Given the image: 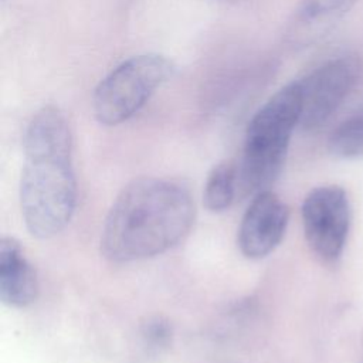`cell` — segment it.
Wrapping results in <instances>:
<instances>
[{
    "label": "cell",
    "mask_w": 363,
    "mask_h": 363,
    "mask_svg": "<svg viewBox=\"0 0 363 363\" xmlns=\"http://www.w3.org/2000/svg\"><path fill=\"white\" fill-rule=\"evenodd\" d=\"M308 245L325 262L340 258L350 227V203L340 186H319L311 190L301 207Z\"/></svg>",
    "instance_id": "cell-6"
},
{
    "label": "cell",
    "mask_w": 363,
    "mask_h": 363,
    "mask_svg": "<svg viewBox=\"0 0 363 363\" xmlns=\"http://www.w3.org/2000/svg\"><path fill=\"white\" fill-rule=\"evenodd\" d=\"M139 335L147 353L160 354L173 342V326L163 316H150L140 325Z\"/></svg>",
    "instance_id": "cell-12"
},
{
    "label": "cell",
    "mask_w": 363,
    "mask_h": 363,
    "mask_svg": "<svg viewBox=\"0 0 363 363\" xmlns=\"http://www.w3.org/2000/svg\"><path fill=\"white\" fill-rule=\"evenodd\" d=\"M289 221V208L271 189L254 194L237 234V244L244 257L261 259L282 241Z\"/></svg>",
    "instance_id": "cell-7"
},
{
    "label": "cell",
    "mask_w": 363,
    "mask_h": 363,
    "mask_svg": "<svg viewBox=\"0 0 363 363\" xmlns=\"http://www.w3.org/2000/svg\"><path fill=\"white\" fill-rule=\"evenodd\" d=\"M196 218L186 186L164 177H139L112 203L101 233V254L125 264L160 255L183 241Z\"/></svg>",
    "instance_id": "cell-1"
},
{
    "label": "cell",
    "mask_w": 363,
    "mask_h": 363,
    "mask_svg": "<svg viewBox=\"0 0 363 363\" xmlns=\"http://www.w3.org/2000/svg\"><path fill=\"white\" fill-rule=\"evenodd\" d=\"M328 149L340 159L363 157V105L332 130Z\"/></svg>",
    "instance_id": "cell-11"
},
{
    "label": "cell",
    "mask_w": 363,
    "mask_h": 363,
    "mask_svg": "<svg viewBox=\"0 0 363 363\" xmlns=\"http://www.w3.org/2000/svg\"><path fill=\"white\" fill-rule=\"evenodd\" d=\"M20 210L28 233L40 240L58 235L74 217L77 180L69 122L57 106L37 111L23 138Z\"/></svg>",
    "instance_id": "cell-2"
},
{
    "label": "cell",
    "mask_w": 363,
    "mask_h": 363,
    "mask_svg": "<svg viewBox=\"0 0 363 363\" xmlns=\"http://www.w3.org/2000/svg\"><path fill=\"white\" fill-rule=\"evenodd\" d=\"M40 284L35 268L27 258L21 244L13 237L0 241V299L14 309L33 305Z\"/></svg>",
    "instance_id": "cell-8"
},
{
    "label": "cell",
    "mask_w": 363,
    "mask_h": 363,
    "mask_svg": "<svg viewBox=\"0 0 363 363\" xmlns=\"http://www.w3.org/2000/svg\"><path fill=\"white\" fill-rule=\"evenodd\" d=\"M359 0H301L294 20V34L313 35L342 18Z\"/></svg>",
    "instance_id": "cell-9"
},
{
    "label": "cell",
    "mask_w": 363,
    "mask_h": 363,
    "mask_svg": "<svg viewBox=\"0 0 363 363\" xmlns=\"http://www.w3.org/2000/svg\"><path fill=\"white\" fill-rule=\"evenodd\" d=\"M238 191V164L233 160L217 163L208 173L203 203L211 213H223L228 210Z\"/></svg>",
    "instance_id": "cell-10"
},
{
    "label": "cell",
    "mask_w": 363,
    "mask_h": 363,
    "mask_svg": "<svg viewBox=\"0 0 363 363\" xmlns=\"http://www.w3.org/2000/svg\"><path fill=\"white\" fill-rule=\"evenodd\" d=\"M174 62L156 52L133 55L116 65L95 88L92 109L105 126L126 122L174 74Z\"/></svg>",
    "instance_id": "cell-4"
},
{
    "label": "cell",
    "mask_w": 363,
    "mask_h": 363,
    "mask_svg": "<svg viewBox=\"0 0 363 363\" xmlns=\"http://www.w3.org/2000/svg\"><path fill=\"white\" fill-rule=\"evenodd\" d=\"M299 121L301 92L296 79L278 89L248 122L238 163V190L244 196L267 190L278 179Z\"/></svg>",
    "instance_id": "cell-3"
},
{
    "label": "cell",
    "mask_w": 363,
    "mask_h": 363,
    "mask_svg": "<svg viewBox=\"0 0 363 363\" xmlns=\"http://www.w3.org/2000/svg\"><path fill=\"white\" fill-rule=\"evenodd\" d=\"M362 75L356 55L330 58L298 79L301 92V121L305 130L323 126L352 94Z\"/></svg>",
    "instance_id": "cell-5"
}]
</instances>
